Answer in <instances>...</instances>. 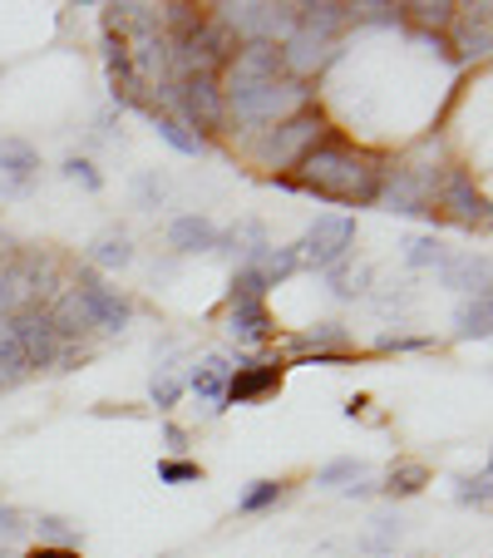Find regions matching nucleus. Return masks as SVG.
I'll list each match as a JSON object with an SVG mask.
<instances>
[{
  "instance_id": "39448f33",
  "label": "nucleus",
  "mask_w": 493,
  "mask_h": 558,
  "mask_svg": "<svg viewBox=\"0 0 493 558\" xmlns=\"http://www.w3.org/2000/svg\"><path fill=\"white\" fill-rule=\"evenodd\" d=\"M163 89V114H173L178 124H188L193 134H212V129L227 124V105H222V85L218 80H208V74H188V80H169V85H158Z\"/></svg>"
},
{
  "instance_id": "aec40b11",
  "label": "nucleus",
  "mask_w": 493,
  "mask_h": 558,
  "mask_svg": "<svg viewBox=\"0 0 493 558\" xmlns=\"http://www.w3.org/2000/svg\"><path fill=\"white\" fill-rule=\"evenodd\" d=\"M35 302V272L30 263H0V316H15Z\"/></svg>"
},
{
  "instance_id": "a18cd8bd",
  "label": "nucleus",
  "mask_w": 493,
  "mask_h": 558,
  "mask_svg": "<svg viewBox=\"0 0 493 558\" xmlns=\"http://www.w3.org/2000/svg\"><path fill=\"white\" fill-rule=\"evenodd\" d=\"M163 445H169V450H183V445H188V430H183V425H163Z\"/></svg>"
},
{
  "instance_id": "423d86ee",
  "label": "nucleus",
  "mask_w": 493,
  "mask_h": 558,
  "mask_svg": "<svg viewBox=\"0 0 493 558\" xmlns=\"http://www.w3.org/2000/svg\"><path fill=\"white\" fill-rule=\"evenodd\" d=\"M296 247V263L311 267V272H331V267L346 263V253L356 247V218L350 213H321L311 228L301 232Z\"/></svg>"
},
{
  "instance_id": "9b49d317",
  "label": "nucleus",
  "mask_w": 493,
  "mask_h": 558,
  "mask_svg": "<svg viewBox=\"0 0 493 558\" xmlns=\"http://www.w3.org/2000/svg\"><path fill=\"white\" fill-rule=\"evenodd\" d=\"M286 356L301 361V366H336V361H350V337L336 322H321L311 331L286 337Z\"/></svg>"
},
{
  "instance_id": "ea45409f",
  "label": "nucleus",
  "mask_w": 493,
  "mask_h": 558,
  "mask_svg": "<svg viewBox=\"0 0 493 558\" xmlns=\"http://www.w3.org/2000/svg\"><path fill=\"white\" fill-rule=\"evenodd\" d=\"M158 480L163 485H198L202 470L193 460H158Z\"/></svg>"
},
{
  "instance_id": "6e6552de",
  "label": "nucleus",
  "mask_w": 493,
  "mask_h": 558,
  "mask_svg": "<svg viewBox=\"0 0 493 558\" xmlns=\"http://www.w3.org/2000/svg\"><path fill=\"white\" fill-rule=\"evenodd\" d=\"M5 327H11V337L21 341V351H25V366H30V371L60 366V361H64V341H60V331H54V322H50V306H45V302L21 306V312H15V316H5Z\"/></svg>"
},
{
  "instance_id": "c85d7f7f",
  "label": "nucleus",
  "mask_w": 493,
  "mask_h": 558,
  "mask_svg": "<svg viewBox=\"0 0 493 558\" xmlns=\"http://www.w3.org/2000/svg\"><path fill=\"white\" fill-rule=\"evenodd\" d=\"M153 129H158V138H163L173 154H183V158H198L202 154V138L193 134L188 124H178L173 114H153Z\"/></svg>"
},
{
  "instance_id": "5701e85b",
  "label": "nucleus",
  "mask_w": 493,
  "mask_h": 558,
  "mask_svg": "<svg viewBox=\"0 0 493 558\" xmlns=\"http://www.w3.org/2000/svg\"><path fill=\"white\" fill-rule=\"evenodd\" d=\"M424 485H430V464L424 460H395L380 489H385L390 499H409V495H420Z\"/></svg>"
},
{
  "instance_id": "09e8293b",
  "label": "nucleus",
  "mask_w": 493,
  "mask_h": 558,
  "mask_svg": "<svg viewBox=\"0 0 493 558\" xmlns=\"http://www.w3.org/2000/svg\"><path fill=\"white\" fill-rule=\"evenodd\" d=\"M0 263H5V238H0Z\"/></svg>"
},
{
  "instance_id": "393cba45",
  "label": "nucleus",
  "mask_w": 493,
  "mask_h": 558,
  "mask_svg": "<svg viewBox=\"0 0 493 558\" xmlns=\"http://www.w3.org/2000/svg\"><path fill=\"white\" fill-rule=\"evenodd\" d=\"M454 11H459V5H449V0H420V5H399V15H405L415 31H424V35H444V31H449Z\"/></svg>"
},
{
  "instance_id": "49530a36",
  "label": "nucleus",
  "mask_w": 493,
  "mask_h": 558,
  "mask_svg": "<svg viewBox=\"0 0 493 558\" xmlns=\"http://www.w3.org/2000/svg\"><path fill=\"white\" fill-rule=\"evenodd\" d=\"M25 558H79V548H40V544H35Z\"/></svg>"
},
{
  "instance_id": "7c9ffc66",
  "label": "nucleus",
  "mask_w": 493,
  "mask_h": 558,
  "mask_svg": "<svg viewBox=\"0 0 493 558\" xmlns=\"http://www.w3.org/2000/svg\"><path fill=\"white\" fill-rule=\"evenodd\" d=\"M30 529H35V538H40V548H74L79 544V529L60 514H40Z\"/></svg>"
},
{
  "instance_id": "0eeeda50",
  "label": "nucleus",
  "mask_w": 493,
  "mask_h": 558,
  "mask_svg": "<svg viewBox=\"0 0 493 558\" xmlns=\"http://www.w3.org/2000/svg\"><path fill=\"white\" fill-rule=\"evenodd\" d=\"M440 173L434 163H395V169L380 173V198L390 213H434V189H440Z\"/></svg>"
},
{
  "instance_id": "a19ab883",
  "label": "nucleus",
  "mask_w": 493,
  "mask_h": 558,
  "mask_svg": "<svg viewBox=\"0 0 493 558\" xmlns=\"http://www.w3.org/2000/svg\"><path fill=\"white\" fill-rule=\"evenodd\" d=\"M370 272H346V267H331V292L341 296V302H356L360 292H366Z\"/></svg>"
},
{
  "instance_id": "473e14b6",
  "label": "nucleus",
  "mask_w": 493,
  "mask_h": 558,
  "mask_svg": "<svg viewBox=\"0 0 493 558\" xmlns=\"http://www.w3.org/2000/svg\"><path fill=\"white\" fill-rule=\"evenodd\" d=\"M282 495H286V485H282V480H252V485L242 489L237 509H242V514H262V509H272Z\"/></svg>"
},
{
  "instance_id": "72a5a7b5",
  "label": "nucleus",
  "mask_w": 493,
  "mask_h": 558,
  "mask_svg": "<svg viewBox=\"0 0 493 558\" xmlns=\"http://www.w3.org/2000/svg\"><path fill=\"white\" fill-rule=\"evenodd\" d=\"M356 480H366V460H331L316 474V485H325V489H346V485H356Z\"/></svg>"
},
{
  "instance_id": "37998d69",
  "label": "nucleus",
  "mask_w": 493,
  "mask_h": 558,
  "mask_svg": "<svg viewBox=\"0 0 493 558\" xmlns=\"http://www.w3.org/2000/svg\"><path fill=\"white\" fill-rule=\"evenodd\" d=\"M375 524H380V529L366 538V548H370V554H385V548L399 538V519H375Z\"/></svg>"
},
{
  "instance_id": "de8ad7c7",
  "label": "nucleus",
  "mask_w": 493,
  "mask_h": 558,
  "mask_svg": "<svg viewBox=\"0 0 493 558\" xmlns=\"http://www.w3.org/2000/svg\"><path fill=\"white\" fill-rule=\"evenodd\" d=\"M0 558H15V554H11V548H5V544H0Z\"/></svg>"
},
{
  "instance_id": "79ce46f5",
  "label": "nucleus",
  "mask_w": 493,
  "mask_h": 558,
  "mask_svg": "<svg viewBox=\"0 0 493 558\" xmlns=\"http://www.w3.org/2000/svg\"><path fill=\"white\" fill-rule=\"evenodd\" d=\"M163 193H169V183L158 179V173H138V183H134L138 208H158V203H163Z\"/></svg>"
},
{
  "instance_id": "1a4fd4ad",
  "label": "nucleus",
  "mask_w": 493,
  "mask_h": 558,
  "mask_svg": "<svg viewBox=\"0 0 493 558\" xmlns=\"http://www.w3.org/2000/svg\"><path fill=\"white\" fill-rule=\"evenodd\" d=\"M74 296L85 306L89 327H99V331H124L128 322H134V302L119 296L114 287H104V277H99L95 267H85V272L74 277Z\"/></svg>"
},
{
  "instance_id": "f3484780",
  "label": "nucleus",
  "mask_w": 493,
  "mask_h": 558,
  "mask_svg": "<svg viewBox=\"0 0 493 558\" xmlns=\"http://www.w3.org/2000/svg\"><path fill=\"white\" fill-rule=\"evenodd\" d=\"M227 337L242 347H262L276 341V322L267 312V302H247V306H227Z\"/></svg>"
},
{
  "instance_id": "7ed1b4c3",
  "label": "nucleus",
  "mask_w": 493,
  "mask_h": 558,
  "mask_svg": "<svg viewBox=\"0 0 493 558\" xmlns=\"http://www.w3.org/2000/svg\"><path fill=\"white\" fill-rule=\"evenodd\" d=\"M169 45H173L169 80H188V74H208V80H218V74L227 70L232 54L242 50L237 35H232L218 15H202L188 35H178V40H169Z\"/></svg>"
},
{
  "instance_id": "e433bc0d",
  "label": "nucleus",
  "mask_w": 493,
  "mask_h": 558,
  "mask_svg": "<svg viewBox=\"0 0 493 558\" xmlns=\"http://www.w3.org/2000/svg\"><path fill=\"white\" fill-rule=\"evenodd\" d=\"M35 524V514H25V509L15 505H0V544H15V538H25Z\"/></svg>"
},
{
  "instance_id": "f257e3e1",
  "label": "nucleus",
  "mask_w": 493,
  "mask_h": 558,
  "mask_svg": "<svg viewBox=\"0 0 493 558\" xmlns=\"http://www.w3.org/2000/svg\"><path fill=\"white\" fill-rule=\"evenodd\" d=\"M380 173H385V163H380L370 148H356L331 134V138H321L286 179H292L296 193H311V198L341 203V208H370V203L380 198Z\"/></svg>"
},
{
  "instance_id": "2eb2a0df",
  "label": "nucleus",
  "mask_w": 493,
  "mask_h": 558,
  "mask_svg": "<svg viewBox=\"0 0 493 558\" xmlns=\"http://www.w3.org/2000/svg\"><path fill=\"white\" fill-rule=\"evenodd\" d=\"M444 287L469 296H489V257L483 253H444V263L434 267Z\"/></svg>"
},
{
  "instance_id": "a878e982",
  "label": "nucleus",
  "mask_w": 493,
  "mask_h": 558,
  "mask_svg": "<svg viewBox=\"0 0 493 558\" xmlns=\"http://www.w3.org/2000/svg\"><path fill=\"white\" fill-rule=\"evenodd\" d=\"M227 380H232V366H227V361H222V356H208V361H202V366L188 376V386L198 390L202 401L222 405V396H227Z\"/></svg>"
},
{
  "instance_id": "4c0bfd02",
  "label": "nucleus",
  "mask_w": 493,
  "mask_h": 558,
  "mask_svg": "<svg viewBox=\"0 0 493 558\" xmlns=\"http://www.w3.org/2000/svg\"><path fill=\"white\" fill-rule=\"evenodd\" d=\"M493 470H489V464H483V470L479 474H473V480H464V485H459V505H473V509H489V495H493Z\"/></svg>"
},
{
  "instance_id": "58836bf2",
  "label": "nucleus",
  "mask_w": 493,
  "mask_h": 558,
  "mask_svg": "<svg viewBox=\"0 0 493 558\" xmlns=\"http://www.w3.org/2000/svg\"><path fill=\"white\" fill-rule=\"evenodd\" d=\"M409 253H405V263L409 267H440L444 263V243L440 238H415V243H405Z\"/></svg>"
},
{
  "instance_id": "f8f14e48",
  "label": "nucleus",
  "mask_w": 493,
  "mask_h": 558,
  "mask_svg": "<svg viewBox=\"0 0 493 558\" xmlns=\"http://www.w3.org/2000/svg\"><path fill=\"white\" fill-rule=\"evenodd\" d=\"M282 376H286V366H272V361L237 366V371H232V380H227L222 405H257V401H267V396H276V390H282Z\"/></svg>"
},
{
  "instance_id": "f03ea898",
  "label": "nucleus",
  "mask_w": 493,
  "mask_h": 558,
  "mask_svg": "<svg viewBox=\"0 0 493 558\" xmlns=\"http://www.w3.org/2000/svg\"><path fill=\"white\" fill-rule=\"evenodd\" d=\"M321 138H331V124H325L321 109L306 105V109H296V114H286L282 124L262 129L252 144V158L262 169H272V179H282V173H292Z\"/></svg>"
},
{
  "instance_id": "4be33fe9",
  "label": "nucleus",
  "mask_w": 493,
  "mask_h": 558,
  "mask_svg": "<svg viewBox=\"0 0 493 558\" xmlns=\"http://www.w3.org/2000/svg\"><path fill=\"white\" fill-rule=\"evenodd\" d=\"M134 263V243H128V232L109 228L99 232L95 243H89V267H104V272H119V267Z\"/></svg>"
},
{
  "instance_id": "ddd939ff",
  "label": "nucleus",
  "mask_w": 493,
  "mask_h": 558,
  "mask_svg": "<svg viewBox=\"0 0 493 558\" xmlns=\"http://www.w3.org/2000/svg\"><path fill=\"white\" fill-rule=\"evenodd\" d=\"M449 31H454L449 50H459L464 60H483V54H489V45H493V15H489V5H459Z\"/></svg>"
},
{
  "instance_id": "20e7f679",
  "label": "nucleus",
  "mask_w": 493,
  "mask_h": 558,
  "mask_svg": "<svg viewBox=\"0 0 493 558\" xmlns=\"http://www.w3.org/2000/svg\"><path fill=\"white\" fill-rule=\"evenodd\" d=\"M306 99H311V89L301 85V80H272V85H257V89H242V95H227L222 105H227V119L242 129H272L282 124L286 114H296V109H306Z\"/></svg>"
},
{
  "instance_id": "c756f323",
  "label": "nucleus",
  "mask_w": 493,
  "mask_h": 558,
  "mask_svg": "<svg viewBox=\"0 0 493 558\" xmlns=\"http://www.w3.org/2000/svg\"><path fill=\"white\" fill-rule=\"evenodd\" d=\"M25 376H30V366H25L21 341H15V337H11V327L0 322V386H21Z\"/></svg>"
},
{
  "instance_id": "f704fd0d",
  "label": "nucleus",
  "mask_w": 493,
  "mask_h": 558,
  "mask_svg": "<svg viewBox=\"0 0 493 558\" xmlns=\"http://www.w3.org/2000/svg\"><path fill=\"white\" fill-rule=\"evenodd\" d=\"M178 396H183V380L173 376V371H158L153 386H148V401H153L158 411H173V405H178Z\"/></svg>"
},
{
  "instance_id": "cd10ccee",
  "label": "nucleus",
  "mask_w": 493,
  "mask_h": 558,
  "mask_svg": "<svg viewBox=\"0 0 493 558\" xmlns=\"http://www.w3.org/2000/svg\"><path fill=\"white\" fill-rule=\"evenodd\" d=\"M247 267H257L267 287H282L286 277L301 272V263H296V247H292V243H286V247H267V253L257 257V263H247Z\"/></svg>"
},
{
  "instance_id": "bb28decb",
  "label": "nucleus",
  "mask_w": 493,
  "mask_h": 558,
  "mask_svg": "<svg viewBox=\"0 0 493 558\" xmlns=\"http://www.w3.org/2000/svg\"><path fill=\"white\" fill-rule=\"evenodd\" d=\"M50 322H54V331H60V341H79L85 331H95V327H89V316H85V306H79V296H74V292H64L60 302L50 306Z\"/></svg>"
},
{
  "instance_id": "a211bd4d",
  "label": "nucleus",
  "mask_w": 493,
  "mask_h": 558,
  "mask_svg": "<svg viewBox=\"0 0 493 558\" xmlns=\"http://www.w3.org/2000/svg\"><path fill=\"white\" fill-rule=\"evenodd\" d=\"M35 173H40V154H35L30 138H0V179L15 183V189H30Z\"/></svg>"
},
{
  "instance_id": "412c9836",
  "label": "nucleus",
  "mask_w": 493,
  "mask_h": 558,
  "mask_svg": "<svg viewBox=\"0 0 493 558\" xmlns=\"http://www.w3.org/2000/svg\"><path fill=\"white\" fill-rule=\"evenodd\" d=\"M267 247H272V243H267V228L247 218V222H237L232 232H218V247H212V253H242L247 263H257Z\"/></svg>"
},
{
  "instance_id": "9d476101",
  "label": "nucleus",
  "mask_w": 493,
  "mask_h": 558,
  "mask_svg": "<svg viewBox=\"0 0 493 558\" xmlns=\"http://www.w3.org/2000/svg\"><path fill=\"white\" fill-rule=\"evenodd\" d=\"M449 213L459 228H489V198L473 189L469 169H444L440 189H434V213Z\"/></svg>"
},
{
  "instance_id": "b1692460",
  "label": "nucleus",
  "mask_w": 493,
  "mask_h": 558,
  "mask_svg": "<svg viewBox=\"0 0 493 558\" xmlns=\"http://www.w3.org/2000/svg\"><path fill=\"white\" fill-rule=\"evenodd\" d=\"M493 327V302L489 296H469V302L454 312V337L459 341H483Z\"/></svg>"
},
{
  "instance_id": "c9c22d12",
  "label": "nucleus",
  "mask_w": 493,
  "mask_h": 558,
  "mask_svg": "<svg viewBox=\"0 0 493 558\" xmlns=\"http://www.w3.org/2000/svg\"><path fill=\"white\" fill-rule=\"evenodd\" d=\"M60 173H64V179H70V183H79V189H89V193H99V189H104V173H99L95 163H89V158H64V163H60Z\"/></svg>"
},
{
  "instance_id": "2f4dec72",
  "label": "nucleus",
  "mask_w": 493,
  "mask_h": 558,
  "mask_svg": "<svg viewBox=\"0 0 493 558\" xmlns=\"http://www.w3.org/2000/svg\"><path fill=\"white\" fill-rule=\"evenodd\" d=\"M267 296V282H262V272L257 267H247L242 263L237 272H232V287H227V306H247V302H262Z\"/></svg>"
},
{
  "instance_id": "c03bdc74",
  "label": "nucleus",
  "mask_w": 493,
  "mask_h": 558,
  "mask_svg": "<svg viewBox=\"0 0 493 558\" xmlns=\"http://www.w3.org/2000/svg\"><path fill=\"white\" fill-rule=\"evenodd\" d=\"M375 347L380 351H420V347H430V337H399V331H380Z\"/></svg>"
},
{
  "instance_id": "6ab92c4d",
  "label": "nucleus",
  "mask_w": 493,
  "mask_h": 558,
  "mask_svg": "<svg viewBox=\"0 0 493 558\" xmlns=\"http://www.w3.org/2000/svg\"><path fill=\"white\" fill-rule=\"evenodd\" d=\"M169 247L173 253H212V247H218V228H212V218H202V213H183L169 228Z\"/></svg>"
},
{
  "instance_id": "4468645a",
  "label": "nucleus",
  "mask_w": 493,
  "mask_h": 558,
  "mask_svg": "<svg viewBox=\"0 0 493 558\" xmlns=\"http://www.w3.org/2000/svg\"><path fill=\"white\" fill-rule=\"evenodd\" d=\"M104 70H109V95H114L119 109L144 105V85H138V74L128 64V50L119 35H104Z\"/></svg>"
},
{
  "instance_id": "dca6fc26",
  "label": "nucleus",
  "mask_w": 493,
  "mask_h": 558,
  "mask_svg": "<svg viewBox=\"0 0 493 558\" xmlns=\"http://www.w3.org/2000/svg\"><path fill=\"white\" fill-rule=\"evenodd\" d=\"M350 25V11L341 0H311V5H296V31L311 35V40H336L341 31Z\"/></svg>"
}]
</instances>
